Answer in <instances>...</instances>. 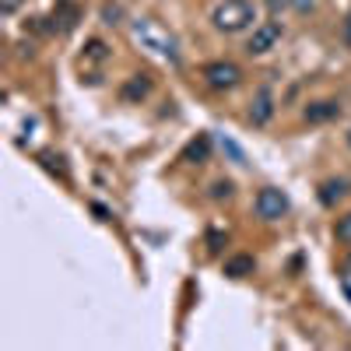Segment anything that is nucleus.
Instances as JSON below:
<instances>
[{"label": "nucleus", "mask_w": 351, "mask_h": 351, "mask_svg": "<svg viewBox=\"0 0 351 351\" xmlns=\"http://www.w3.org/2000/svg\"><path fill=\"white\" fill-rule=\"evenodd\" d=\"M134 39L141 43V49L162 56L169 64L180 60V43H176V36L165 25H158L155 18H134Z\"/></svg>", "instance_id": "obj_1"}, {"label": "nucleus", "mask_w": 351, "mask_h": 351, "mask_svg": "<svg viewBox=\"0 0 351 351\" xmlns=\"http://www.w3.org/2000/svg\"><path fill=\"white\" fill-rule=\"evenodd\" d=\"M211 21L218 32H243L256 21V8L250 0H221V4L211 11Z\"/></svg>", "instance_id": "obj_2"}, {"label": "nucleus", "mask_w": 351, "mask_h": 351, "mask_svg": "<svg viewBox=\"0 0 351 351\" xmlns=\"http://www.w3.org/2000/svg\"><path fill=\"white\" fill-rule=\"evenodd\" d=\"M256 215H260L263 221L285 218V215H288V197H285L281 190H274V186H263V190L256 193Z\"/></svg>", "instance_id": "obj_3"}, {"label": "nucleus", "mask_w": 351, "mask_h": 351, "mask_svg": "<svg viewBox=\"0 0 351 351\" xmlns=\"http://www.w3.org/2000/svg\"><path fill=\"white\" fill-rule=\"evenodd\" d=\"M243 77V71L236 64H228V60H215L204 67V81H208L211 88H218V92H225V88H236Z\"/></svg>", "instance_id": "obj_4"}, {"label": "nucleus", "mask_w": 351, "mask_h": 351, "mask_svg": "<svg viewBox=\"0 0 351 351\" xmlns=\"http://www.w3.org/2000/svg\"><path fill=\"white\" fill-rule=\"evenodd\" d=\"M281 39V25L278 21H263L260 28H253V36H250V53H267V49H274V43Z\"/></svg>", "instance_id": "obj_5"}, {"label": "nucleus", "mask_w": 351, "mask_h": 351, "mask_svg": "<svg viewBox=\"0 0 351 351\" xmlns=\"http://www.w3.org/2000/svg\"><path fill=\"white\" fill-rule=\"evenodd\" d=\"M271 116H274V95H271V88H260L250 106V123L263 127V123H271Z\"/></svg>", "instance_id": "obj_6"}, {"label": "nucleus", "mask_w": 351, "mask_h": 351, "mask_svg": "<svg viewBox=\"0 0 351 351\" xmlns=\"http://www.w3.org/2000/svg\"><path fill=\"white\" fill-rule=\"evenodd\" d=\"M337 116H341V106L334 99H319V102L306 106V120L309 123H327V120H337Z\"/></svg>", "instance_id": "obj_7"}, {"label": "nucleus", "mask_w": 351, "mask_h": 351, "mask_svg": "<svg viewBox=\"0 0 351 351\" xmlns=\"http://www.w3.org/2000/svg\"><path fill=\"white\" fill-rule=\"evenodd\" d=\"M348 190H351V183L344 180H327V183H319V204H324V208H334L337 200H344L348 197Z\"/></svg>", "instance_id": "obj_8"}, {"label": "nucleus", "mask_w": 351, "mask_h": 351, "mask_svg": "<svg viewBox=\"0 0 351 351\" xmlns=\"http://www.w3.org/2000/svg\"><path fill=\"white\" fill-rule=\"evenodd\" d=\"M253 267H256V260L250 253H239V256H228L225 260V274L228 278H246V274H253Z\"/></svg>", "instance_id": "obj_9"}, {"label": "nucleus", "mask_w": 351, "mask_h": 351, "mask_svg": "<svg viewBox=\"0 0 351 351\" xmlns=\"http://www.w3.org/2000/svg\"><path fill=\"white\" fill-rule=\"evenodd\" d=\"M267 4L271 11H299V14L313 11V0H267Z\"/></svg>", "instance_id": "obj_10"}, {"label": "nucleus", "mask_w": 351, "mask_h": 351, "mask_svg": "<svg viewBox=\"0 0 351 351\" xmlns=\"http://www.w3.org/2000/svg\"><path fill=\"white\" fill-rule=\"evenodd\" d=\"M208 152H211V137H208V134H200V137L190 144V148H186V158L204 162V158H208Z\"/></svg>", "instance_id": "obj_11"}, {"label": "nucleus", "mask_w": 351, "mask_h": 351, "mask_svg": "<svg viewBox=\"0 0 351 351\" xmlns=\"http://www.w3.org/2000/svg\"><path fill=\"white\" fill-rule=\"evenodd\" d=\"M337 239L341 243H351V211L344 218H337Z\"/></svg>", "instance_id": "obj_12"}, {"label": "nucleus", "mask_w": 351, "mask_h": 351, "mask_svg": "<svg viewBox=\"0 0 351 351\" xmlns=\"http://www.w3.org/2000/svg\"><path fill=\"white\" fill-rule=\"evenodd\" d=\"M127 95H148V81H144V77H134V84L127 88Z\"/></svg>", "instance_id": "obj_13"}, {"label": "nucleus", "mask_w": 351, "mask_h": 351, "mask_svg": "<svg viewBox=\"0 0 351 351\" xmlns=\"http://www.w3.org/2000/svg\"><path fill=\"white\" fill-rule=\"evenodd\" d=\"M215 200H221V197H232V183L228 180H221V183H215V193H211Z\"/></svg>", "instance_id": "obj_14"}, {"label": "nucleus", "mask_w": 351, "mask_h": 351, "mask_svg": "<svg viewBox=\"0 0 351 351\" xmlns=\"http://www.w3.org/2000/svg\"><path fill=\"white\" fill-rule=\"evenodd\" d=\"M341 39H344V46H351V11H348V18L341 21Z\"/></svg>", "instance_id": "obj_15"}, {"label": "nucleus", "mask_w": 351, "mask_h": 351, "mask_svg": "<svg viewBox=\"0 0 351 351\" xmlns=\"http://www.w3.org/2000/svg\"><path fill=\"white\" fill-rule=\"evenodd\" d=\"M18 4H21V0H0V11H4V14H14Z\"/></svg>", "instance_id": "obj_16"}, {"label": "nucleus", "mask_w": 351, "mask_h": 351, "mask_svg": "<svg viewBox=\"0 0 351 351\" xmlns=\"http://www.w3.org/2000/svg\"><path fill=\"white\" fill-rule=\"evenodd\" d=\"M348 144H351V130H348Z\"/></svg>", "instance_id": "obj_17"}]
</instances>
